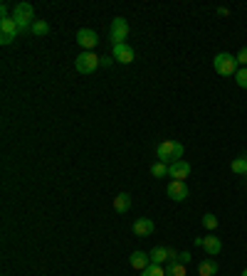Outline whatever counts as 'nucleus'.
I'll use <instances>...</instances> for the list:
<instances>
[{
    "label": "nucleus",
    "instance_id": "obj_1",
    "mask_svg": "<svg viewBox=\"0 0 247 276\" xmlns=\"http://www.w3.org/2000/svg\"><path fill=\"white\" fill-rule=\"evenodd\" d=\"M156 158H158L161 163H166V165L181 161L183 146L178 143V141H163V143H158V148H156Z\"/></svg>",
    "mask_w": 247,
    "mask_h": 276
},
{
    "label": "nucleus",
    "instance_id": "obj_2",
    "mask_svg": "<svg viewBox=\"0 0 247 276\" xmlns=\"http://www.w3.org/2000/svg\"><path fill=\"white\" fill-rule=\"evenodd\" d=\"M213 69L220 77H235L237 69H240V65H237V57H232L228 52H220V54H215Z\"/></svg>",
    "mask_w": 247,
    "mask_h": 276
},
{
    "label": "nucleus",
    "instance_id": "obj_3",
    "mask_svg": "<svg viewBox=\"0 0 247 276\" xmlns=\"http://www.w3.org/2000/svg\"><path fill=\"white\" fill-rule=\"evenodd\" d=\"M13 20L17 22L20 33L30 30V27H33V22H35V8L30 5V3H17L15 13H13Z\"/></svg>",
    "mask_w": 247,
    "mask_h": 276
},
{
    "label": "nucleus",
    "instance_id": "obj_4",
    "mask_svg": "<svg viewBox=\"0 0 247 276\" xmlns=\"http://www.w3.org/2000/svg\"><path fill=\"white\" fill-rule=\"evenodd\" d=\"M99 65H101V57H97L94 52H82V54L74 59V69H77L79 74H92Z\"/></svg>",
    "mask_w": 247,
    "mask_h": 276
},
{
    "label": "nucleus",
    "instance_id": "obj_5",
    "mask_svg": "<svg viewBox=\"0 0 247 276\" xmlns=\"http://www.w3.org/2000/svg\"><path fill=\"white\" fill-rule=\"evenodd\" d=\"M109 35H112V42H114V45H124L126 37H129V22H126L124 17H114Z\"/></svg>",
    "mask_w": 247,
    "mask_h": 276
},
{
    "label": "nucleus",
    "instance_id": "obj_6",
    "mask_svg": "<svg viewBox=\"0 0 247 276\" xmlns=\"http://www.w3.org/2000/svg\"><path fill=\"white\" fill-rule=\"evenodd\" d=\"M168 178L185 182V178H190V163L183 161V158L176 163H171V165H168Z\"/></svg>",
    "mask_w": 247,
    "mask_h": 276
},
{
    "label": "nucleus",
    "instance_id": "obj_7",
    "mask_svg": "<svg viewBox=\"0 0 247 276\" xmlns=\"http://www.w3.org/2000/svg\"><path fill=\"white\" fill-rule=\"evenodd\" d=\"M168 197L171 200H176V202H183V200H188V195H190V190H188V185L185 182H181V180H171V185H168Z\"/></svg>",
    "mask_w": 247,
    "mask_h": 276
},
{
    "label": "nucleus",
    "instance_id": "obj_8",
    "mask_svg": "<svg viewBox=\"0 0 247 276\" xmlns=\"http://www.w3.org/2000/svg\"><path fill=\"white\" fill-rule=\"evenodd\" d=\"M77 42H79V45L89 52V49H94L99 45V35L94 33V30H87V27H84V30L77 33Z\"/></svg>",
    "mask_w": 247,
    "mask_h": 276
},
{
    "label": "nucleus",
    "instance_id": "obj_9",
    "mask_svg": "<svg viewBox=\"0 0 247 276\" xmlns=\"http://www.w3.org/2000/svg\"><path fill=\"white\" fill-rule=\"evenodd\" d=\"M153 220H148V217H139L136 222H133V234L136 237H151L153 234Z\"/></svg>",
    "mask_w": 247,
    "mask_h": 276
},
{
    "label": "nucleus",
    "instance_id": "obj_10",
    "mask_svg": "<svg viewBox=\"0 0 247 276\" xmlns=\"http://www.w3.org/2000/svg\"><path fill=\"white\" fill-rule=\"evenodd\" d=\"M114 59L121 65H131L133 62V47H129L126 42L124 45H114Z\"/></svg>",
    "mask_w": 247,
    "mask_h": 276
},
{
    "label": "nucleus",
    "instance_id": "obj_11",
    "mask_svg": "<svg viewBox=\"0 0 247 276\" xmlns=\"http://www.w3.org/2000/svg\"><path fill=\"white\" fill-rule=\"evenodd\" d=\"M129 264H131L133 269H139V271H144L148 264H151V257H148L146 252H133L131 257H129Z\"/></svg>",
    "mask_w": 247,
    "mask_h": 276
},
{
    "label": "nucleus",
    "instance_id": "obj_12",
    "mask_svg": "<svg viewBox=\"0 0 247 276\" xmlns=\"http://www.w3.org/2000/svg\"><path fill=\"white\" fill-rule=\"evenodd\" d=\"M0 35H10V37H17V35H20V27H17V22L13 17L0 20Z\"/></svg>",
    "mask_w": 247,
    "mask_h": 276
},
{
    "label": "nucleus",
    "instance_id": "obj_13",
    "mask_svg": "<svg viewBox=\"0 0 247 276\" xmlns=\"http://www.w3.org/2000/svg\"><path fill=\"white\" fill-rule=\"evenodd\" d=\"M203 249H205V254H208V257H215V254L223 249V244H220V239H217V237L208 234V237H205V242H203Z\"/></svg>",
    "mask_w": 247,
    "mask_h": 276
},
{
    "label": "nucleus",
    "instance_id": "obj_14",
    "mask_svg": "<svg viewBox=\"0 0 247 276\" xmlns=\"http://www.w3.org/2000/svg\"><path fill=\"white\" fill-rule=\"evenodd\" d=\"M129 207H131V195H129V193H119V195L114 197V210L119 212V214H124Z\"/></svg>",
    "mask_w": 247,
    "mask_h": 276
},
{
    "label": "nucleus",
    "instance_id": "obj_15",
    "mask_svg": "<svg viewBox=\"0 0 247 276\" xmlns=\"http://www.w3.org/2000/svg\"><path fill=\"white\" fill-rule=\"evenodd\" d=\"M198 274L200 276H215L217 274V264H215L213 259H205L198 264Z\"/></svg>",
    "mask_w": 247,
    "mask_h": 276
},
{
    "label": "nucleus",
    "instance_id": "obj_16",
    "mask_svg": "<svg viewBox=\"0 0 247 276\" xmlns=\"http://www.w3.org/2000/svg\"><path fill=\"white\" fill-rule=\"evenodd\" d=\"M151 264H161V261H168V247H156L151 254Z\"/></svg>",
    "mask_w": 247,
    "mask_h": 276
},
{
    "label": "nucleus",
    "instance_id": "obj_17",
    "mask_svg": "<svg viewBox=\"0 0 247 276\" xmlns=\"http://www.w3.org/2000/svg\"><path fill=\"white\" fill-rule=\"evenodd\" d=\"M30 33L37 35V37H45V35H49V25L45 22V20H35L33 27H30Z\"/></svg>",
    "mask_w": 247,
    "mask_h": 276
},
{
    "label": "nucleus",
    "instance_id": "obj_18",
    "mask_svg": "<svg viewBox=\"0 0 247 276\" xmlns=\"http://www.w3.org/2000/svg\"><path fill=\"white\" fill-rule=\"evenodd\" d=\"M151 175H153V178H166V175H168V165L161 161H156L151 165Z\"/></svg>",
    "mask_w": 247,
    "mask_h": 276
},
{
    "label": "nucleus",
    "instance_id": "obj_19",
    "mask_svg": "<svg viewBox=\"0 0 247 276\" xmlns=\"http://www.w3.org/2000/svg\"><path fill=\"white\" fill-rule=\"evenodd\" d=\"M188 271H185V264H168V269H166V276H185Z\"/></svg>",
    "mask_w": 247,
    "mask_h": 276
},
{
    "label": "nucleus",
    "instance_id": "obj_20",
    "mask_svg": "<svg viewBox=\"0 0 247 276\" xmlns=\"http://www.w3.org/2000/svg\"><path fill=\"white\" fill-rule=\"evenodd\" d=\"M141 276H166V269H161V264H148Z\"/></svg>",
    "mask_w": 247,
    "mask_h": 276
},
{
    "label": "nucleus",
    "instance_id": "obj_21",
    "mask_svg": "<svg viewBox=\"0 0 247 276\" xmlns=\"http://www.w3.org/2000/svg\"><path fill=\"white\" fill-rule=\"evenodd\" d=\"M232 173H237V175H245V173H247V156L237 158V161H232Z\"/></svg>",
    "mask_w": 247,
    "mask_h": 276
},
{
    "label": "nucleus",
    "instance_id": "obj_22",
    "mask_svg": "<svg viewBox=\"0 0 247 276\" xmlns=\"http://www.w3.org/2000/svg\"><path fill=\"white\" fill-rule=\"evenodd\" d=\"M203 227L208 229V232H213L217 227V217H215L213 212H208V214H203Z\"/></svg>",
    "mask_w": 247,
    "mask_h": 276
},
{
    "label": "nucleus",
    "instance_id": "obj_23",
    "mask_svg": "<svg viewBox=\"0 0 247 276\" xmlns=\"http://www.w3.org/2000/svg\"><path fill=\"white\" fill-rule=\"evenodd\" d=\"M235 81H237V86H240V89H247V67L237 69V74H235Z\"/></svg>",
    "mask_w": 247,
    "mask_h": 276
},
{
    "label": "nucleus",
    "instance_id": "obj_24",
    "mask_svg": "<svg viewBox=\"0 0 247 276\" xmlns=\"http://www.w3.org/2000/svg\"><path fill=\"white\" fill-rule=\"evenodd\" d=\"M237 65H247V47H242L237 52Z\"/></svg>",
    "mask_w": 247,
    "mask_h": 276
},
{
    "label": "nucleus",
    "instance_id": "obj_25",
    "mask_svg": "<svg viewBox=\"0 0 247 276\" xmlns=\"http://www.w3.org/2000/svg\"><path fill=\"white\" fill-rule=\"evenodd\" d=\"M178 261H181V264H190V261H193L190 252H181V254H178Z\"/></svg>",
    "mask_w": 247,
    "mask_h": 276
},
{
    "label": "nucleus",
    "instance_id": "obj_26",
    "mask_svg": "<svg viewBox=\"0 0 247 276\" xmlns=\"http://www.w3.org/2000/svg\"><path fill=\"white\" fill-rule=\"evenodd\" d=\"M15 42V37H10V35H0V45H13Z\"/></svg>",
    "mask_w": 247,
    "mask_h": 276
},
{
    "label": "nucleus",
    "instance_id": "obj_27",
    "mask_svg": "<svg viewBox=\"0 0 247 276\" xmlns=\"http://www.w3.org/2000/svg\"><path fill=\"white\" fill-rule=\"evenodd\" d=\"M0 15H3V20H5V17H10V15H8V5H5V3L0 5Z\"/></svg>",
    "mask_w": 247,
    "mask_h": 276
},
{
    "label": "nucleus",
    "instance_id": "obj_28",
    "mask_svg": "<svg viewBox=\"0 0 247 276\" xmlns=\"http://www.w3.org/2000/svg\"><path fill=\"white\" fill-rule=\"evenodd\" d=\"M112 62H114V57H101V65H104V67H109Z\"/></svg>",
    "mask_w": 247,
    "mask_h": 276
},
{
    "label": "nucleus",
    "instance_id": "obj_29",
    "mask_svg": "<svg viewBox=\"0 0 247 276\" xmlns=\"http://www.w3.org/2000/svg\"><path fill=\"white\" fill-rule=\"evenodd\" d=\"M203 242H205V237H196V239H193V244H196V247H203Z\"/></svg>",
    "mask_w": 247,
    "mask_h": 276
},
{
    "label": "nucleus",
    "instance_id": "obj_30",
    "mask_svg": "<svg viewBox=\"0 0 247 276\" xmlns=\"http://www.w3.org/2000/svg\"><path fill=\"white\" fill-rule=\"evenodd\" d=\"M242 276H247V269H245V271H242Z\"/></svg>",
    "mask_w": 247,
    "mask_h": 276
},
{
    "label": "nucleus",
    "instance_id": "obj_31",
    "mask_svg": "<svg viewBox=\"0 0 247 276\" xmlns=\"http://www.w3.org/2000/svg\"><path fill=\"white\" fill-rule=\"evenodd\" d=\"M245 178H247V173H245Z\"/></svg>",
    "mask_w": 247,
    "mask_h": 276
}]
</instances>
